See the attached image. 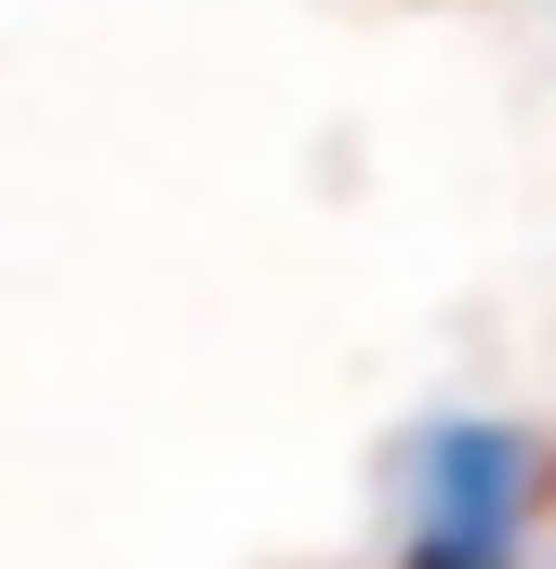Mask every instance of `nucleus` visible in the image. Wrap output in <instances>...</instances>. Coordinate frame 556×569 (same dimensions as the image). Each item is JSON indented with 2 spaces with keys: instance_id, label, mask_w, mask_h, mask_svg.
Listing matches in <instances>:
<instances>
[{
  "instance_id": "f257e3e1",
  "label": "nucleus",
  "mask_w": 556,
  "mask_h": 569,
  "mask_svg": "<svg viewBox=\"0 0 556 569\" xmlns=\"http://www.w3.org/2000/svg\"><path fill=\"white\" fill-rule=\"evenodd\" d=\"M556 437L517 411H424L385 450V557L398 569H544Z\"/></svg>"
}]
</instances>
